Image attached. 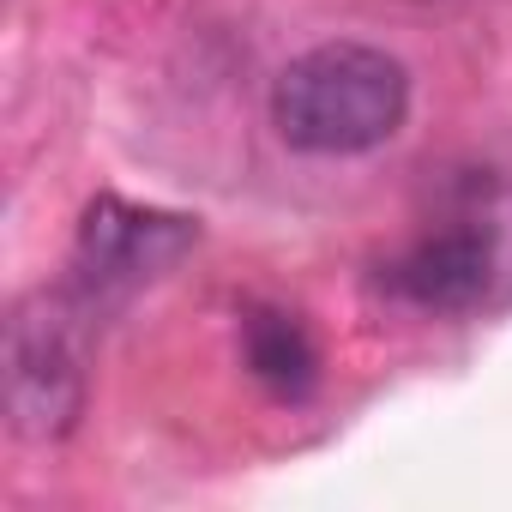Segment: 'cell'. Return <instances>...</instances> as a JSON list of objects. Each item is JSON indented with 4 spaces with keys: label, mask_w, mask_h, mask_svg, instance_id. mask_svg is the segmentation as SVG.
I'll use <instances>...</instances> for the list:
<instances>
[{
    "label": "cell",
    "mask_w": 512,
    "mask_h": 512,
    "mask_svg": "<svg viewBox=\"0 0 512 512\" xmlns=\"http://www.w3.org/2000/svg\"><path fill=\"white\" fill-rule=\"evenodd\" d=\"M193 247V223L169 211H139L121 199H97L79 229V272L91 290H127L169 272Z\"/></svg>",
    "instance_id": "3"
},
{
    "label": "cell",
    "mask_w": 512,
    "mask_h": 512,
    "mask_svg": "<svg viewBox=\"0 0 512 512\" xmlns=\"http://www.w3.org/2000/svg\"><path fill=\"white\" fill-rule=\"evenodd\" d=\"M73 320L79 314H73L67 296H37L13 320L7 386H13V422L31 440H55V434H67L79 422V404H85V344H79Z\"/></svg>",
    "instance_id": "2"
},
{
    "label": "cell",
    "mask_w": 512,
    "mask_h": 512,
    "mask_svg": "<svg viewBox=\"0 0 512 512\" xmlns=\"http://www.w3.org/2000/svg\"><path fill=\"white\" fill-rule=\"evenodd\" d=\"M241 356L253 368V380H266L278 398H302L320 374V350L314 338L302 332L296 314L284 308H253L247 326H241Z\"/></svg>",
    "instance_id": "5"
},
{
    "label": "cell",
    "mask_w": 512,
    "mask_h": 512,
    "mask_svg": "<svg viewBox=\"0 0 512 512\" xmlns=\"http://www.w3.org/2000/svg\"><path fill=\"white\" fill-rule=\"evenodd\" d=\"M488 278H494V247L476 229L428 235V241H416L404 260L392 266V290L404 302H416V308H434V314H452V308L482 302Z\"/></svg>",
    "instance_id": "4"
},
{
    "label": "cell",
    "mask_w": 512,
    "mask_h": 512,
    "mask_svg": "<svg viewBox=\"0 0 512 512\" xmlns=\"http://www.w3.org/2000/svg\"><path fill=\"white\" fill-rule=\"evenodd\" d=\"M410 115V73L368 43H320L296 55L272 85V121L296 151L362 157L386 145Z\"/></svg>",
    "instance_id": "1"
}]
</instances>
